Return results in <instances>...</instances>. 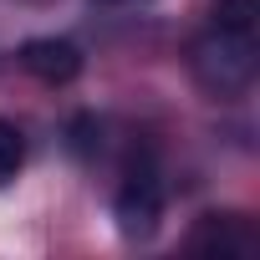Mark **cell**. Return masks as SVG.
<instances>
[{"label": "cell", "mask_w": 260, "mask_h": 260, "mask_svg": "<svg viewBox=\"0 0 260 260\" xmlns=\"http://www.w3.org/2000/svg\"><path fill=\"white\" fill-rule=\"evenodd\" d=\"M255 31H240V26H214L194 41V77L204 92L214 97H240L250 82H255Z\"/></svg>", "instance_id": "obj_1"}, {"label": "cell", "mask_w": 260, "mask_h": 260, "mask_svg": "<svg viewBox=\"0 0 260 260\" xmlns=\"http://www.w3.org/2000/svg\"><path fill=\"white\" fill-rule=\"evenodd\" d=\"M112 219H117L122 240H148L164 224V179H158L153 164L127 169V179L112 194Z\"/></svg>", "instance_id": "obj_2"}, {"label": "cell", "mask_w": 260, "mask_h": 260, "mask_svg": "<svg viewBox=\"0 0 260 260\" xmlns=\"http://www.w3.org/2000/svg\"><path fill=\"white\" fill-rule=\"evenodd\" d=\"M21 67L46 87H67V82L82 77V46L67 41V36H31L21 46Z\"/></svg>", "instance_id": "obj_3"}, {"label": "cell", "mask_w": 260, "mask_h": 260, "mask_svg": "<svg viewBox=\"0 0 260 260\" xmlns=\"http://www.w3.org/2000/svg\"><path fill=\"white\" fill-rule=\"evenodd\" d=\"M189 250H214V255H250L255 230L245 214H204L189 235Z\"/></svg>", "instance_id": "obj_4"}, {"label": "cell", "mask_w": 260, "mask_h": 260, "mask_svg": "<svg viewBox=\"0 0 260 260\" xmlns=\"http://www.w3.org/2000/svg\"><path fill=\"white\" fill-rule=\"evenodd\" d=\"M26 169V138H21V127L0 117V189H6L16 174Z\"/></svg>", "instance_id": "obj_5"}, {"label": "cell", "mask_w": 260, "mask_h": 260, "mask_svg": "<svg viewBox=\"0 0 260 260\" xmlns=\"http://www.w3.org/2000/svg\"><path fill=\"white\" fill-rule=\"evenodd\" d=\"M97 143H102V122H97L92 112H77V117H72V127H67V148H72L77 158H92V153H97Z\"/></svg>", "instance_id": "obj_6"}, {"label": "cell", "mask_w": 260, "mask_h": 260, "mask_svg": "<svg viewBox=\"0 0 260 260\" xmlns=\"http://www.w3.org/2000/svg\"><path fill=\"white\" fill-rule=\"evenodd\" d=\"M255 16H260V6H255V0H214V6H209V21H214V26H240V31H255Z\"/></svg>", "instance_id": "obj_7"}, {"label": "cell", "mask_w": 260, "mask_h": 260, "mask_svg": "<svg viewBox=\"0 0 260 260\" xmlns=\"http://www.w3.org/2000/svg\"><path fill=\"white\" fill-rule=\"evenodd\" d=\"M102 6H122V0H102Z\"/></svg>", "instance_id": "obj_8"}]
</instances>
